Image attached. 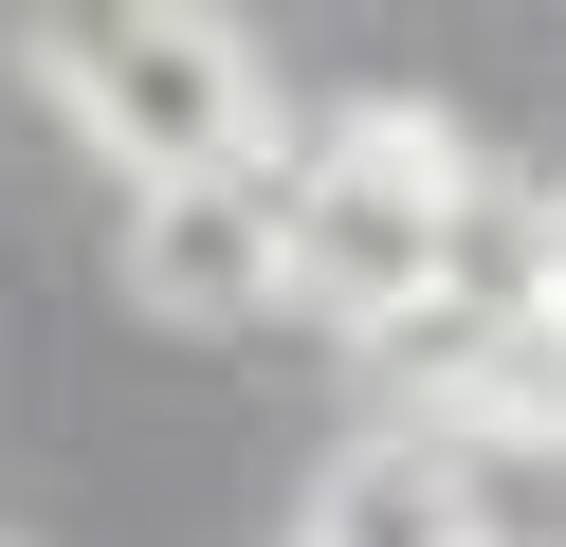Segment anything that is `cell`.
<instances>
[{"label": "cell", "instance_id": "obj_1", "mask_svg": "<svg viewBox=\"0 0 566 547\" xmlns=\"http://www.w3.org/2000/svg\"><path fill=\"white\" fill-rule=\"evenodd\" d=\"M38 73H55V109H74L128 182H256V146H274L256 36L184 19V0H147V19H55Z\"/></svg>", "mask_w": 566, "mask_h": 547}, {"label": "cell", "instance_id": "obj_2", "mask_svg": "<svg viewBox=\"0 0 566 547\" xmlns=\"http://www.w3.org/2000/svg\"><path fill=\"white\" fill-rule=\"evenodd\" d=\"M439 238L457 219L439 201H402V182H366V165H329L311 146L293 182H274V311H311V328H420L439 311Z\"/></svg>", "mask_w": 566, "mask_h": 547}, {"label": "cell", "instance_id": "obj_3", "mask_svg": "<svg viewBox=\"0 0 566 547\" xmlns=\"http://www.w3.org/2000/svg\"><path fill=\"white\" fill-rule=\"evenodd\" d=\"M128 292L165 328H256L274 311V165L256 182H128Z\"/></svg>", "mask_w": 566, "mask_h": 547}, {"label": "cell", "instance_id": "obj_4", "mask_svg": "<svg viewBox=\"0 0 566 547\" xmlns=\"http://www.w3.org/2000/svg\"><path fill=\"white\" fill-rule=\"evenodd\" d=\"M293 547H493V511H475V438H439V420L347 438V456L311 474Z\"/></svg>", "mask_w": 566, "mask_h": 547}, {"label": "cell", "instance_id": "obj_5", "mask_svg": "<svg viewBox=\"0 0 566 547\" xmlns=\"http://www.w3.org/2000/svg\"><path fill=\"white\" fill-rule=\"evenodd\" d=\"M311 146H329V165H366V182H402V201H439V219L475 201V128H457V109H420V92H347Z\"/></svg>", "mask_w": 566, "mask_h": 547}, {"label": "cell", "instance_id": "obj_6", "mask_svg": "<svg viewBox=\"0 0 566 547\" xmlns=\"http://www.w3.org/2000/svg\"><path fill=\"white\" fill-rule=\"evenodd\" d=\"M439 438H530V456H566V328H493L475 383L439 401Z\"/></svg>", "mask_w": 566, "mask_h": 547}, {"label": "cell", "instance_id": "obj_7", "mask_svg": "<svg viewBox=\"0 0 566 547\" xmlns=\"http://www.w3.org/2000/svg\"><path fill=\"white\" fill-rule=\"evenodd\" d=\"M530 328H566V182L530 201Z\"/></svg>", "mask_w": 566, "mask_h": 547}, {"label": "cell", "instance_id": "obj_8", "mask_svg": "<svg viewBox=\"0 0 566 547\" xmlns=\"http://www.w3.org/2000/svg\"><path fill=\"white\" fill-rule=\"evenodd\" d=\"M0 547H19V529H0Z\"/></svg>", "mask_w": 566, "mask_h": 547}]
</instances>
